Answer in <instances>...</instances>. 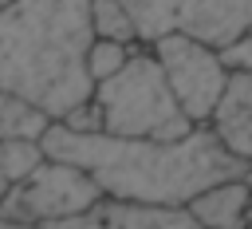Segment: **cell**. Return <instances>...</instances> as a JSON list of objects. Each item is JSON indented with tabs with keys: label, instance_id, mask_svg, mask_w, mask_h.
Here are the masks:
<instances>
[{
	"label": "cell",
	"instance_id": "cell-2",
	"mask_svg": "<svg viewBox=\"0 0 252 229\" xmlns=\"http://www.w3.org/2000/svg\"><path fill=\"white\" fill-rule=\"evenodd\" d=\"M91 43V0H8L0 4V87L63 118L94 95Z\"/></svg>",
	"mask_w": 252,
	"mask_h": 229
},
{
	"label": "cell",
	"instance_id": "cell-11",
	"mask_svg": "<svg viewBox=\"0 0 252 229\" xmlns=\"http://www.w3.org/2000/svg\"><path fill=\"white\" fill-rule=\"evenodd\" d=\"M47 162L43 138H4L0 142V201L8 190H16L24 178H32V170Z\"/></svg>",
	"mask_w": 252,
	"mask_h": 229
},
{
	"label": "cell",
	"instance_id": "cell-14",
	"mask_svg": "<svg viewBox=\"0 0 252 229\" xmlns=\"http://www.w3.org/2000/svg\"><path fill=\"white\" fill-rule=\"evenodd\" d=\"M59 122L71 126V130H79V134H102V130H106V107L98 103V95H91V99L75 103Z\"/></svg>",
	"mask_w": 252,
	"mask_h": 229
},
{
	"label": "cell",
	"instance_id": "cell-6",
	"mask_svg": "<svg viewBox=\"0 0 252 229\" xmlns=\"http://www.w3.org/2000/svg\"><path fill=\"white\" fill-rule=\"evenodd\" d=\"M150 51L165 67V79H169L177 103L185 107V114L193 122H209V114L232 75L228 63L220 59V47L173 32V36H161L158 43H150Z\"/></svg>",
	"mask_w": 252,
	"mask_h": 229
},
{
	"label": "cell",
	"instance_id": "cell-8",
	"mask_svg": "<svg viewBox=\"0 0 252 229\" xmlns=\"http://www.w3.org/2000/svg\"><path fill=\"white\" fill-rule=\"evenodd\" d=\"M209 126L217 130V138L252 162V71H232L213 114H209Z\"/></svg>",
	"mask_w": 252,
	"mask_h": 229
},
{
	"label": "cell",
	"instance_id": "cell-12",
	"mask_svg": "<svg viewBox=\"0 0 252 229\" xmlns=\"http://www.w3.org/2000/svg\"><path fill=\"white\" fill-rule=\"evenodd\" d=\"M91 20H94V36L122 39V43H138L134 16L126 12L122 0H91Z\"/></svg>",
	"mask_w": 252,
	"mask_h": 229
},
{
	"label": "cell",
	"instance_id": "cell-10",
	"mask_svg": "<svg viewBox=\"0 0 252 229\" xmlns=\"http://www.w3.org/2000/svg\"><path fill=\"white\" fill-rule=\"evenodd\" d=\"M51 122L55 118L39 103H32V99L0 87V142L4 138H43Z\"/></svg>",
	"mask_w": 252,
	"mask_h": 229
},
{
	"label": "cell",
	"instance_id": "cell-16",
	"mask_svg": "<svg viewBox=\"0 0 252 229\" xmlns=\"http://www.w3.org/2000/svg\"><path fill=\"white\" fill-rule=\"evenodd\" d=\"M0 229H43V225H35V221H20V217H4V213H0Z\"/></svg>",
	"mask_w": 252,
	"mask_h": 229
},
{
	"label": "cell",
	"instance_id": "cell-9",
	"mask_svg": "<svg viewBox=\"0 0 252 229\" xmlns=\"http://www.w3.org/2000/svg\"><path fill=\"white\" fill-rule=\"evenodd\" d=\"M189 209L205 229H248L252 190H248L244 178H228V182H217V186L201 190L189 201Z\"/></svg>",
	"mask_w": 252,
	"mask_h": 229
},
{
	"label": "cell",
	"instance_id": "cell-18",
	"mask_svg": "<svg viewBox=\"0 0 252 229\" xmlns=\"http://www.w3.org/2000/svg\"><path fill=\"white\" fill-rule=\"evenodd\" d=\"M248 229H252V213H248Z\"/></svg>",
	"mask_w": 252,
	"mask_h": 229
},
{
	"label": "cell",
	"instance_id": "cell-15",
	"mask_svg": "<svg viewBox=\"0 0 252 229\" xmlns=\"http://www.w3.org/2000/svg\"><path fill=\"white\" fill-rule=\"evenodd\" d=\"M220 59L228 63V71H252V28L236 36L228 47H220Z\"/></svg>",
	"mask_w": 252,
	"mask_h": 229
},
{
	"label": "cell",
	"instance_id": "cell-3",
	"mask_svg": "<svg viewBox=\"0 0 252 229\" xmlns=\"http://www.w3.org/2000/svg\"><path fill=\"white\" fill-rule=\"evenodd\" d=\"M94 95L106 107V130L110 134L177 142V138H189L201 126L177 103V95L165 79V67L158 63V55L150 47L134 51L130 63L118 75L94 83Z\"/></svg>",
	"mask_w": 252,
	"mask_h": 229
},
{
	"label": "cell",
	"instance_id": "cell-1",
	"mask_svg": "<svg viewBox=\"0 0 252 229\" xmlns=\"http://www.w3.org/2000/svg\"><path fill=\"white\" fill-rule=\"evenodd\" d=\"M47 158H67L91 170L110 197L150 201V205H189L201 190L244 178L248 158L232 154L209 122H201L189 138H126V134H79L59 118L43 134Z\"/></svg>",
	"mask_w": 252,
	"mask_h": 229
},
{
	"label": "cell",
	"instance_id": "cell-19",
	"mask_svg": "<svg viewBox=\"0 0 252 229\" xmlns=\"http://www.w3.org/2000/svg\"><path fill=\"white\" fill-rule=\"evenodd\" d=\"M0 4H8V0H0Z\"/></svg>",
	"mask_w": 252,
	"mask_h": 229
},
{
	"label": "cell",
	"instance_id": "cell-7",
	"mask_svg": "<svg viewBox=\"0 0 252 229\" xmlns=\"http://www.w3.org/2000/svg\"><path fill=\"white\" fill-rule=\"evenodd\" d=\"M43 229H205L189 205H150L102 193L91 209L59 221H43Z\"/></svg>",
	"mask_w": 252,
	"mask_h": 229
},
{
	"label": "cell",
	"instance_id": "cell-4",
	"mask_svg": "<svg viewBox=\"0 0 252 229\" xmlns=\"http://www.w3.org/2000/svg\"><path fill=\"white\" fill-rule=\"evenodd\" d=\"M134 16L138 43H158L161 36H193L213 47H228L252 28V0H122Z\"/></svg>",
	"mask_w": 252,
	"mask_h": 229
},
{
	"label": "cell",
	"instance_id": "cell-13",
	"mask_svg": "<svg viewBox=\"0 0 252 229\" xmlns=\"http://www.w3.org/2000/svg\"><path fill=\"white\" fill-rule=\"evenodd\" d=\"M130 55H134V43L94 36V43H91V51H87V71H91V79H94V83H102V79L118 75V71L130 63Z\"/></svg>",
	"mask_w": 252,
	"mask_h": 229
},
{
	"label": "cell",
	"instance_id": "cell-5",
	"mask_svg": "<svg viewBox=\"0 0 252 229\" xmlns=\"http://www.w3.org/2000/svg\"><path fill=\"white\" fill-rule=\"evenodd\" d=\"M98 197H102V186L91 170H83L67 158H47L32 170V178H24L16 190L4 193L0 213L43 225V221L75 217V213L91 209Z\"/></svg>",
	"mask_w": 252,
	"mask_h": 229
},
{
	"label": "cell",
	"instance_id": "cell-17",
	"mask_svg": "<svg viewBox=\"0 0 252 229\" xmlns=\"http://www.w3.org/2000/svg\"><path fill=\"white\" fill-rule=\"evenodd\" d=\"M244 182H248V190H252V166H248V170H244Z\"/></svg>",
	"mask_w": 252,
	"mask_h": 229
}]
</instances>
